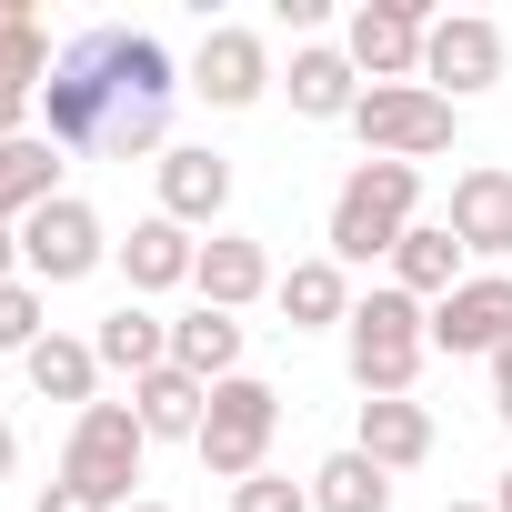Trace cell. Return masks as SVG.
I'll use <instances>...</instances> for the list:
<instances>
[{"label":"cell","mask_w":512,"mask_h":512,"mask_svg":"<svg viewBox=\"0 0 512 512\" xmlns=\"http://www.w3.org/2000/svg\"><path fill=\"white\" fill-rule=\"evenodd\" d=\"M422 362H432V302H412L402 282H372V292L352 302V322H342V372H352V392H362V402H412Z\"/></svg>","instance_id":"1"},{"label":"cell","mask_w":512,"mask_h":512,"mask_svg":"<svg viewBox=\"0 0 512 512\" xmlns=\"http://www.w3.org/2000/svg\"><path fill=\"white\" fill-rule=\"evenodd\" d=\"M412 221H422V171H412V161H352V171L332 181L322 251H332L342 272H362V262H392Z\"/></svg>","instance_id":"2"},{"label":"cell","mask_w":512,"mask_h":512,"mask_svg":"<svg viewBox=\"0 0 512 512\" xmlns=\"http://www.w3.org/2000/svg\"><path fill=\"white\" fill-rule=\"evenodd\" d=\"M141 462H151V432H141V412L131 402H91V412H71V442H61V482L71 492H91L101 512H131L141 492Z\"/></svg>","instance_id":"3"},{"label":"cell","mask_w":512,"mask_h":512,"mask_svg":"<svg viewBox=\"0 0 512 512\" xmlns=\"http://www.w3.org/2000/svg\"><path fill=\"white\" fill-rule=\"evenodd\" d=\"M272 432H282V392L262 372H231L211 382V412H201V472L211 482H251V472H272Z\"/></svg>","instance_id":"4"},{"label":"cell","mask_w":512,"mask_h":512,"mask_svg":"<svg viewBox=\"0 0 512 512\" xmlns=\"http://www.w3.org/2000/svg\"><path fill=\"white\" fill-rule=\"evenodd\" d=\"M352 141H362V161H412V171H422L432 151L462 141V111H452L442 91H422V81H392V91H362Z\"/></svg>","instance_id":"5"},{"label":"cell","mask_w":512,"mask_h":512,"mask_svg":"<svg viewBox=\"0 0 512 512\" xmlns=\"http://www.w3.org/2000/svg\"><path fill=\"white\" fill-rule=\"evenodd\" d=\"M41 111H51V141H61V151H101V141H111V111H121V91H111V31H81V41L51 61Z\"/></svg>","instance_id":"6"},{"label":"cell","mask_w":512,"mask_h":512,"mask_svg":"<svg viewBox=\"0 0 512 512\" xmlns=\"http://www.w3.org/2000/svg\"><path fill=\"white\" fill-rule=\"evenodd\" d=\"M111 231H101V211L81 201V191H61V201H41L31 221H21V272L41 282V292H71V282H91L101 262H111Z\"/></svg>","instance_id":"7"},{"label":"cell","mask_w":512,"mask_h":512,"mask_svg":"<svg viewBox=\"0 0 512 512\" xmlns=\"http://www.w3.org/2000/svg\"><path fill=\"white\" fill-rule=\"evenodd\" d=\"M502 61H512V41H502V21H492V11H432L422 91H442V101L462 111V101H482V91L502 81Z\"/></svg>","instance_id":"8"},{"label":"cell","mask_w":512,"mask_h":512,"mask_svg":"<svg viewBox=\"0 0 512 512\" xmlns=\"http://www.w3.org/2000/svg\"><path fill=\"white\" fill-rule=\"evenodd\" d=\"M422 41H432V11H422V0H362V11L342 21V61L362 71V91L422 81Z\"/></svg>","instance_id":"9"},{"label":"cell","mask_w":512,"mask_h":512,"mask_svg":"<svg viewBox=\"0 0 512 512\" xmlns=\"http://www.w3.org/2000/svg\"><path fill=\"white\" fill-rule=\"evenodd\" d=\"M282 71H272V41L262 31H241V21H211L201 31V51H191V91L211 101V111H251Z\"/></svg>","instance_id":"10"},{"label":"cell","mask_w":512,"mask_h":512,"mask_svg":"<svg viewBox=\"0 0 512 512\" xmlns=\"http://www.w3.org/2000/svg\"><path fill=\"white\" fill-rule=\"evenodd\" d=\"M502 342H512V272H472L462 292L432 302V352H452V362H492Z\"/></svg>","instance_id":"11"},{"label":"cell","mask_w":512,"mask_h":512,"mask_svg":"<svg viewBox=\"0 0 512 512\" xmlns=\"http://www.w3.org/2000/svg\"><path fill=\"white\" fill-rule=\"evenodd\" d=\"M452 241L472 251L482 272H512V171L502 161H472V171H452Z\"/></svg>","instance_id":"12"},{"label":"cell","mask_w":512,"mask_h":512,"mask_svg":"<svg viewBox=\"0 0 512 512\" xmlns=\"http://www.w3.org/2000/svg\"><path fill=\"white\" fill-rule=\"evenodd\" d=\"M151 191H161V221L221 231V211H231V161H221L211 141H171V151L151 161Z\"/></svg>","instance_id":"13"},{"label":"cell","mask_w":512,"mask_h":512,"mask_svg":"<svg viewBox=\"0 0 512 512\" xmlns=\"http://www.w3.org/2000/svg\"><path fill=\"white\" fill-rule=\"evenodd\" d=\"M272 251H262V231H211L201 241V262H191V292L211 302V312H251V302H272Z\"/></svg>","instance_id":"14"},{"label":"cell","mask_w":512,"mask_h":512,"mask_svg":"<svg viewBox=\"0 0 512 512\" xmlns=\"http://www.w3.org/2000/svg\"><path fill=\"white\" fill-rule=\"evenodd\" d=\"M282 91H292V111H302V121H352V111H362V71L342 61V41H292Z\"/></svg>","instance_id":"15"},{"label":"cell","mask_w":512,"mask_h":512,"mask_svg":"<svg viewBox=\"0 0 512 512\" xmlns=\"http://www.w3.org/2000/svg\"><path fill=\"white\" fill-rule=\"evenodd\" d=\"M111 262H121V282H131V302H151V292H181L191 282V262H201V241L181 231V221H131V241L111 251Z\"/></svg>","instance_id":"16"},{"label":"cell","mask_w":512,"mask_h":512,"mask_svg":"<svg viewBox=\"0 0 512 512\" xmlns=\"http://www.w3.org/2000/svg\"><path fill=\"white\" fill-rule=\"evenodd\" d=\"M272 302H282V322H292V332H342L362 292H352V272L332 262V251H312V262H292V272L272 282Z\"/></svg>","instance_id":"17"},{"label":"cell","mask_w":512,"mask_h":512,"mask_svg":"<svg viewBox=\"0 0 512 512\" xmlns=\"http://www.w3.org/2000/svg\"><path fill=\"white\" fill-rule=\"evenodd\" d=\"M392 282H402L412 302H442V292H462V282H472V251L452 241V221H412V231H402V251H392Z\"/></svg>","instance_id":"18"},{"label":"cell","mask_w":512,"mask_h":512,"mask_svg":"<svg viewBox=\"0 0 512 512\" xmlns=\"http://www.w3.org/2000/svg\"><path fill=\"white\" fill-rule=\"evenodd\" d=\"M241 312H211V302H191L181 322H171V372H191V382H231L241 372Z\"/></svg>","instance_id":"19"},{"label":"cell","mask_w":512,"mask_h":512,"mask_svg":"<svg viewBox=\"0 0 512 512\" xmlns=\"http://www.w3.org/2000/svg\"><path fill=\"white\" fill-rule=\"evenodd\" d=\"M352 452H372L382 472H422L432 462V412L422 402H362L352 412Z\"/></svg>","instance_id":"20"},{"label":"cell","mask_w":512,"mask_h":512,"mask_svg":"<svg viewBox=\"0 0 512 512\" xmlns=\"http://www.w3.org/2000/svg\"><path fill=\"white\" fill-rule=\"evenodd\" d=\"M41 201H61V141L51 131H21V141H0V221H31Z\"/></svg>","instance_id":"21"},{"label":"cell","mask_w":512,"mask_h":512,"mask_svg":"<svg viewBox=\"0 0 512 512\" xmlns=\"http://www.w3.org/2000/svg\"><path fill=\"white\" fill-rule=\"evenodd\" d=\"M91 352H101V372H131V382H151V372L171 362V322H161L151 302H121V312H101Z\"/></svg>","instance_id":"22"},{"label":"cell","mask_w":512,"mask_h":512,"mask_svg":"<svg viewBox=\"0 0 512 512\" xmlns=\"http://www.w3.org/2000/svg\"><path fill=\"white\" fill-rule=\"evenodd\" d=\"M21 372H31V392H41V402H71V412H91V402H101V352H91L81 332H51L41 352H21Z\"/></svg>","instance_id":"23"},{"label":"cell","mask_w":512,"mask_h":512,"mask_svg":"<svg viewBox=\"0 0 512 512\" xmlns=\"http://www.w3.org/2000/svg\"><path fill=\"white\" fill-rule=\"evenodd\" d=\"M131 412H141V432L151 442H201V412H211V382H191V372H151V382H131Z\"/></svg>","instance_id":"24"},{"label":"cell","mask_w":512,"mask_h":512,"mask_svg":"<svg viewBox=\"0 0 512 512\" xmlns=\"http://www.w3.org/2000/svg\"><path fill=\"white\" fill-rule=\"evenodd\" d=\"M312 512H392V472L342 442V452L312 462Z\"/></svg>","instance_id":"25"},{"label":"cell","mask_w":512,"mask_h":512,"mask_svg":"<svg viewBox=\"0 0 512 512\" xmlns=\"http://www.w3.org/2000/svg\"><path fill=\"white\" fill-rule=\"evenodd\" d=\"M0 81H21V91L51 81V31H41L31 0H0Z\"/></svg>","instance_id":"26"},{"label":"cell","mask_w":512,"mask_h":512,"mask_svg":"<svg viewBox=\"0 0 512 512\" xmlns=\"http://www.w3.org/2000/svg\"><path fill=\"white\" fill-rule=\"evenodd\" d=\"M41 342H51V292L21 272V282H0V352L21 362V352H41Z\"/></svg>","instance_id":"27"},{"label":"cell","mask_w":512,"mask_h":512,"mask_svg":"<svg viewBox=\"0 0 512 512\" xmlns=\"http://www.w3.org/2000/svg\"><path fill=\"white\" fill-rule=\"evenodd\" d=\"M231 512H312V482H292V472H251V482H231Z\"/></svg>","instance_id":"28"},{"label":"cell","mask_w":512,"mask_h":512,"mask_svg":"<svg viewBox=\"0 0 512 512\" xmlns=\"http://www.w3.org/2000/svg\"><path fill=\"white\" fill-rule=\"evenodd\" d=\"M31 101H41V91H21V81H0V141H21V131H31Z\"/></svg>","instance_id":"29"},{"label":"cell","mask_w":512,"mask_h":512,"mask_svg":"<svg viewBox=\"0 0 512 512\" xmlns=\"http://www.w3.org/2000/svg\"><path fill=\"white\" fill-rule=\"evenodd\" d=\"M482 372H492V412H502V432H512V342H502Z\"/></svg>","instance_id":"30"},{"label":"cell","mask_w":512,"mask_h":512,"mask_svg":"<svg viewBox=\"0 0 512 512\" xmlns=\"http://www.w3.org/2000/svg\"><path fill=\"white\" fill-rule=\"evenodd\" d=\"M31 512H101V502H91V492H71V482H51V492H41Z\"/></svg>","instance_id":"31"},{"label":"cell","mask_w":512,"mask_h":512,"mask_svg":"<svg viewBox=\"0 0 512 512\" xmlns=\"http://www.w3.org/2000/svg\"><path fill=\"white\" fill-rule=\"evenodd\" d=\"M0 282H21V231L0 221Z\"/></svg>","instance_id":"32"},{"label":"cell","mask_w":512,"mask_h":512,"mask_svg":"<svg viewBox=\"0 0 512 512\" xmlns=\"http://www.w3.org/2000/svg\"><path fill=\"white\" fill-rule=\"evenodd\" d=\"M11 462H21V432H11V412H0V482H11Z\"/></svg>","instance_id":"33"},{"label":"cell","mask_w":512,"mask_h":512,"mask_svg":"<svg viewBox=\"0 0 512 512\" xmlns=\"http://www.w3.org/2000/svg\"><path fill=\"white\" fill-rule=\"evenodd\" d=\"M492 512H512V462H502V482H492Z\"/></svg>","instance_id":"34"},{"label":"cell","mask_w":512,"mask_h":512,"mask_svg":"<svg viewBox=\"0 0 512 512\" xmlns=\"http://www.w3.org/2000/svg\"><path fill=\"white\" fill-rule=\"evenodd\" d=\"M442 512H492V502H442Z\"/></svg>","instance_id":"35"},{"label":"cell","mask_w":512,"mask_h":512,"mask_svg":"<svg viewBox=\"0 0 512 512\" xmlns=\"http://www.w3.org/2000/svg\"><path fill=\"white\" fill-rule=\"evenodd\" d=\"M131 512H171V502H151V492H141V502H131Z\"/></svg>","instance_id":"36"}]
</instances>
